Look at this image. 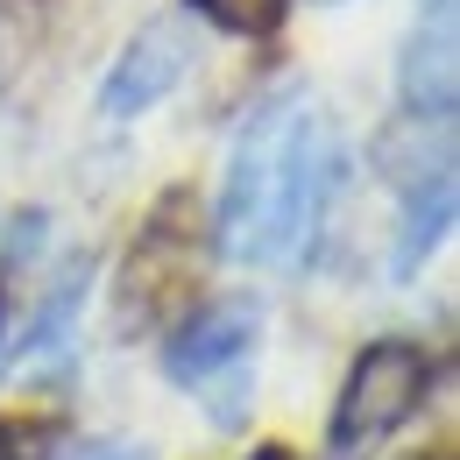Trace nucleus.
<instances>
[{"label": "nucleus", "instance_id": "f257e3e1", "mask_svg": "<svg viewBox=\"0 0 460 460\" xmlns=\"http://www.w3.org/2000/svg\"><path fill=\"white\" fill-rule=\"evenodd\" d=\"M341 177V142L326 114L305 93H277L255 107L241 142L227 156V191H220V248L234 262H290Z\"/></svg>", "mask_w": 460, "mask_h": 460}, {"label": "nucleus", "instance_id": "f03ea898", "mask_svg": "<svg viewBox=\"0 0 460 460\" xmlns=\"http://www.w3.org/2000/svg\"><path fill=\"white\" fill-rule=\"evenodd\" d=\"M432 397V354L411 341H376L354 354L333 403V460H361L368 447H383L397 425L418 418V403Z\"/></svg>", "mask_w": 460, "mask_h": 460}, {"label": "nucleus", "instance_id": "7ed1b4c3", "mask_svg": "<svg viewBox=\"0 0 460 460\" xmlns=\"http://www.w3.org/2000/svg\"><path fill=\"white\" fill-rule=\"evenodd\" d=\"M460 100V0H418L403 43V107L411 120H447Z\"/></svg>", "mask_w": 460, "mask_h": 460}, {"label": "nucleus", "instance_id": "20e7f679", "mask_svg": "<svg viewBox=\"0 0 460 460\" xmlns=\"http://www.w3.org/2000/svg\"><path fill=\"white\" fill-rule=\"evenodd\" d=\"M255 333H262V312L248 297H220V305H199L184 319V333L171 341V376L184 390H206L220 376H241V361L255 354Z\"/></svg>", "mask_w": 460, "mask_h": 460}, {"label": "nucleus", "instance_id": "39448f33", "mask_svg": "<svg viewBox=\"0 0 460 460\" xmlns=\"http://www.w3.org/2000/svg\"><path fill=\"white\" fill-rule=\"evenodd\" d=\"M184 71H191V29H184V22H149V29L128 43V58L114 64V78H107L100 107H107L114 120L149 114V107L171 93Z\"/></svg>", "mask_w": 460, "mask_h": 460}, {"label": "nucleus", "instance_id": "423d86ee", "mask_svg": "<svg viewBox=\"0 0 460 460\" xmlns=\"http://www.w3.org/2000/svg\"><path fill=\"white\" fill-rule=\"evenodd\" d=\"M191 270H199V248L177 241V199H171L164 220L135 241V262H128V284H120V312L128 319H156L164 297H177L191 284Z\"/></svg>", "mask_w": 460, "mask_h": 460}, {"label": "nucleus", "instance_id": "0eeeda50", "mask_svg": "<svg viewBox=\"0 0 460 460\" xmlns=\"http://www.w3.org/2000/svg\"><path fill=\"white\" fill-rule=\"evenodd\" d=\"M454 220V177H425V184H411L403 191V234H397V277H411L432 248H439V234Z\"/></svg>", "mask_w": 460, "mask_h": 460}, {"label": "nucleus", "instance_id": "6e6552de", "mask_svg": "<svg viewBox=\"0 0 460 460\" xmlns=\"http://www.w3.org/2000/svg\"><path fill=\"white\" fill-rule=\"evenodd\" d=\"M191 7L227 36H270L284 22V0H191Z\"/></svg>", "mask_w": 460, "mask_h": 460}, {"label": "nucleus", "instance_id": "1a4fd4ad", "mask_svg": "<svg viewBox=\"0 0 460 460\" xmlns=\"http://www.w3.org/2000/svg\"><path fill=\"white\" fill-rule=\"evenodd\" d=\"M50 454H58L50 425H22V418L0 425V460H50Z\"/></svg>", "mask_w": 460, "mask_h": 460}, {"label": "nucleus", "instance_id": "9d476101", "mask_svg": "<svg viewBox=\"0 0 460 460\" xmlns=\"http://www.w3.org/2000/svg\"><path fill=\"white\" fill-rule=\"evenodd\" d=\"M71 460H149V447H128V439H93V447H78Z\"/></svg>", "mask_w": 460, "mask_h": 460}, {"label": "nucleus", "instance_id": "9b49d317", "mask_svg": "<svg viewBox=\"0 0 460 460\" xmlns=\"http://www.w3.org/2000/svg\"><path fill=\"white\" fill-rule=\"evenodd\" d=\"M262 460H284V454H262Z\"/></svg>", "mask_w": 460, "mask_h": 460}]
</instances>
